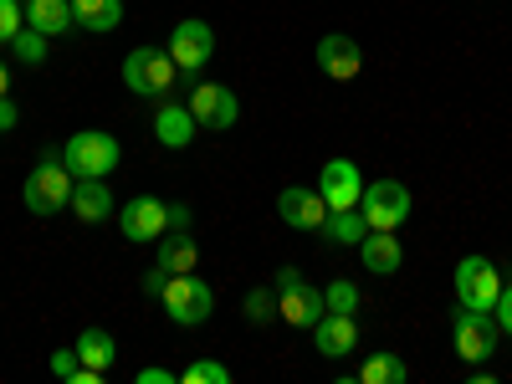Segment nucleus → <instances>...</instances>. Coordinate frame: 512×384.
<instances>
[{
	"label": "nucleus",
	"instance_id": "nucleus-1",
	"mask_svg": "<svg viewBox=\"0 0 512 384\" xmlns=\"http://www.w3.org/2000/svg\"><path fill=\"white\" fill-rule=\"evenodd\" d=\"M21 200H26L31 216H57V210H67V200H72V169L62 164V154L41 149L36 169L21 185Z\"/></svg>",
	"mask_w": 512,
	"mask_h": 384
},
{
	"label": "nucleus",
	"instance_id": "nucleus-2",
	"mask_svg": "<svg viewBox=\"0 0 512 384\" xmlns=\"http://www.w3.org/2000/svg\"><path fill=\"white\" fill-rule=\"evenodd\" d=\"M159 303H164V318L175 328H200L210 313H216V287H210L205 277H195V272H175L164 282Z\"/></svg>",
	"mask_w": 512,
	"mask_h": 384
},
{
	"label": "nucleus",
	"instance_id": "nucleus-3",
	"mask_svg": "<svg viewBox=\"0 0 512 384\" xmlns=\"http://www.w3.org/2000/svg\"><path fill=\"white\" fill-rule=\"evenodd\" d=\"M118 159H123V149L103 128H82V134H72L62 144V164L72 169V180H108L118 169Z\"/></svg>",
	"mask_w": 512,
	"mask_h": 384
},
{
	"label": "nucleus",
	"instance_id": "nucleus-4",
	"mask_svg": "<svg viewBox=\"0 0 512 384\" xmlns=\"http://www.w3.org/2000/svg\"><path fill=\"white\" fill-rule=\"evenodd\" d=\"M451 349L461 364H487L497 349H502V323L497 313H477V308H456V323H451Z\"/></svg>",
	"mask_w": 512,
	"mask_h": 384
},
{
	"label": "nucleus",
	"instance_id": "nucleus-5",
	"mask_svg": "<svg viewBox=\"0 0 512 384\" xmlns=\"http://www.w3.org/2000/svg\"><path fill=\"white\" fill-rule=\"evenodd\" d=\"M175 57L159 52V47H134L123 57V88L134 98H164L169 88H175Z\"/></svg>",
	"mask_w": 512,
	"mask_h": 384
},
{
	"label": "nucleus",
	"instance_id": "nucleus-6",
	"mask_svg": "<svg viewBox=\"0 0 512 384\" xmlns=\"http://www.w3.org/2000/svg\"><path fill=\"white\" fill-rule=\"evenodd\" d=\"M451 287H456V308H477V313H492L497 297H502V277L487 256H461L456 272H451Z\"/></svg>",
	"mask_w": 512,
	"mask_h": 384
},
{
	"label": "nucleus",
	"instance_id": "nucleus-7",
	"mask_svg": "<svg viewBox=\"0 0 512 384\" xmlns=\"http://www.w3.org/2000/svg\"><path fill=\"white\" fill-rule=\"evenodd\" d=\"M410 190L400 180H364V195H359V210L369 231H400L410 221Z\"/></svg>",
	"mask_w": 512,
	"mask_h": 384
},
{
	"label": "nucleus",
	"instance_id": "nucleus-8",
	"mask_svg": "<svg viewBox=\"0 0 512 384\" xmlns=\"http://www.w3.org/2000/svg\"><path fill=\"white\" fill-rule=\"evenodd\" d=\"M164 52L175 57V67L185 77H195V72H205L210 57H216V31H210V21H200V16H185L175 31H169V47Z\"/></svg>",
	"mask_w": 512,
	"mask_h": 384
},
{
	"label": "nucleus",
	"instance_id": "nucleus-9",
	"mask_svg": "<svg viewBox=\"0 0 512 384\" xmlns=\"http://www.w3.org/2000/svg\"><path fill=\"white\" fill-rule=\"evenodd\" d=\"M185 108L195 113V123L205 128V134H226V128H236V118H241V103H236V93L226 88V82H200Z\"/></svg>",
	"mask_w": 512,
	"mask_h": 384
},
{
	"label": "nucleus",
	"instance_id": "nucleus-10",
	"mask_svg": "<svg viewBox=\"0 0 512 384\" xmlns=\"http://www.w3.org/2000/svg\"><path fill=\"white\" fill-rule=\"evenodd\" d=\"M118 231H123V241H134V246L159 241L169 231V205L159 195H134V200L118 210Z\"/></svg>",
	"mask_w": 512,
	"mask_h": 384
},
{
	"label": "nucleus",
	"instance_id": "nucleus-11",
	"mask_svg": "<svg viewBox=\"0 0 512 384\" xmlns=\"http://www.w3.org/2000/svg\"><path fill=\"white\" fill-rule=\"evenodd\" d=\"M313 62H318V72L328 82H354L364 72V47H359L354 36H344V31H328L318 47H313Z\"/></svg>",
	"mask_w": 512,
	"mask_h": 384
},
{
	"label": "nucleus",
	"instance_id": "nucleus-12",
	"mask_svg": "<svg viewBox=\"0 0 512 384\" xmlns=\"http://www.w3.org/2000/svg\"><path fill=\"white\" fill-rule=\"evenodd\" d=\"M318 195L328 210H354L359 195H364V175H359V164L354 159H328L318 169Z\"/></svg>",
	"mask_w": 512,
	"mask_h": 384
},
{
	"label": "nucleus",
	"instance_id": "nucleus-13",
	"mask_svg": "<svg viewBox=\"0 0 512 384\" xmlns=\"http://www.w3.org/2000/svg\"><path fill=\"white\" fill-rule=\"evenodd\" d=\"M323 313H328L323 287H313L308 277H297V282L277 287V318H282V323H292V328H313Z\"/></svg>",
	"mask_w": 512,
	"mask_h": 384
},
{
	"label": "nucleus",
	"instance_id": "nucleus-14",
	"mask_svg": "<svg viewBox=\"0 0 512 384\" xmlns=\"http://www.w3.org/2000/svg\"><path fill=\"white\" fill-rule=\"evenodd\" d=\"M277 216H282L292 231H323V221H328V205H323L318 185H313V190H303V185H287V190L277 195Z\"/></svg>",
	"mask_w": 512,
	"mask_h": 384
},
{
	"label": "nucleus",
	"instance_id": "nucleus-15",
	"mask_svg": "<svg viewBox=\"0 0 512 384\" xmlns=\"http://www.w3.org/2000/svg\"><path fill=\"white\" fill-rule=\"evenodd\" d=\"M308 333H313V349H318L323 359H344V354L359 349V323H354V313H323Z\"/></svg>",
	"mask_w": 512,
	"mask_h": 384
},
{
	"label": "nucleus",
	"instance_id": "nucleus-16",
	"mask_svg": "<svg viewBox=\"0 0 512 384\" xmlns=\"http://www.w3.org/2000/svg\"><path fill=\"white\" fill-rule=\"evenodd\" d=\"M354 251H359L364 272H374V277H395V272L405 267V246H400L395 231H369Z\"/></svg>",
	"mask_w": 512,
	"mask_h": 384
},
{
	"label": "nucleus",
	"instance_id": "nucleus-17",
	"mask_svg": "<svg viewBox=\"0 0 512 384\" xmlns=\"http://www.w3.org/2000/svg\"><path fill=\"white\" fill-rule=\"evenodd\" d=\"M195 134H200V123H195V113L185 103H159L154 108V139L164 149H190Z\"/></svg>",
	"mask_w": 512,
	"mask_h": 384
},
{
	"label": "nucleus",
	"instance_id": "nucleus-18",
	"mask_svg": "<svg viewBox=\"0 0 512 384\" xmlns=\"http://www.w3.org/2000/svg\"><path fill=\"white\" fill-rule=\"evenodd\" d=\"M67 210L82 221V226H103L113 216V195H108V180H72V200Z\"/></svg>",
	"mask_w": 512,
	"mask_h": 384
},
{
	"label": "nucleus",
	"instance_id": "nucleus-19",
	"mask_svg": "<svg viewBox=\"0 0 512 384\" xmlns=\"http://www.w3.org/2000/svg\"><path fill=\"white\" fill-rule=\"evenodd\" d=\"M21 11H26V26L31 31H41V36H67L72 26H77V16H72V0H21Z\"/></svg>",
	"mask_w": 512,
	"mask_h": 384
},
{
	"label": "nucleus",
	"instance_id": "nucleus-20",
	"mask_svg": "<svg viewBox=\"0 0 512 384\" xmlns=\"http://www.w3.org/2000/svg\"><path fill=\"white\" fill-rule=\"evenodd\" d=\"M72 349H77L82 369H98V374H108V369L118 364V344H113V333H108V328H82Z\"/></svg>",
	"mask_w": 512,
	"mask_h": 384
},
{
	"label": "nucleus",
	"instance_id": "nucleus-21",
	"mask_svg": "<svg viewBox=\"0 0 512 384\" xmlns=\"http://www.w3.org/2000/svg\"><path fill=\"white\" fill-rule=\"evenodd\" d=\"M154 262L175 277V272H195V262H200V246H195V236L190 231H164L159 236V256Z\"/></svg>",
	"mask_w": 512,
	"mask_h": 384
},
{
	"label": "nucleus",
	"instance_id": "nucleus-22",
	"mask_svg": "<svg viewBox=\"0 0 512 384\" xmlns=\"http://www.w3.org/2000/svg\"><path fill=\"white\" fill-rule=\"evenodd\" d=\"M72 16L82 31H93V36H108L123 26V0H72Z\"/></svg>",
	"mask_w": 512,
	"mask_h": 384
},
{
	"label": "nucleus",
	"instance_id": "nucleus-23",
	"mask_svg": "<svg viewBox=\"0 0 512 384\" xmlns=\"http://www.w3.org/2000/svg\"><path fill=\"white\" fill-rule=\"evenodd\" d=\"M318 236L333 241V246H359V241L369 236V221H364L359 205H354V210H328V221H323Z\"/></svg>",
	"mask_w": 512,
	"mask_h": 384
},
{
	"label": "nucleus",
	"instance_id": "nucleus-24",
	"mask_svg": "<svg viewBox=\"0 0 512 384\" xmlns=\"http://www.w3.org/2000/svg\"><path fill=\"white\" fill-rule=\"evenodd\" d=\"M405 379H410V369L400 354H369L359 369V384H405Z\"/></svg>",
	"mask_w": 512,
	"mask_h": 384
},
{
	"label": "nucleus",
	"instance_id": "nucleus-25",
	"mask_svg": "<svg viewBox=\"0 0 512 384\" xmlns=\"http://www.w3.org/2000/svg\"><path fill=\"white\" fill-rule=\"evenodd\" d=\"M47 52H52V36H41V31H31V26H21V31L11 36V57H16L21 67H41V62H47Z\"/></svg>",
	"mask_w": 512,
	"mask_h": 384
},
{
	"label": "nucleus",
	"instance_id": "nucleus-26",
	"mask_svg": "<svg viewBox=\"0 0 512 384\" xmlns=\"http://www.w3.org/2000/svg\"><path fill=\"white\" fill-rule=\"evenodd\" d=\"M241 318L256 323V328L272 323V318H277V287H272V282H256V287L246 292V303H241Z\"/></svg>",
	"mask_w": 512,
	"mask_h": 384
},
{
	"label": "nucleus",
	"instance_id": "nucleus-27",
	"mask_svg": "<svg viewBox=\"0 0 512 384\" xmlns=\"http://www.w3.org/2000/svg\"><path fill=\"white\" fill-rule=\"evenodd\" d=\"M323 303H328V313H359L364 292H359V282L338 277V282H328V287H323Z\"/></svg>",
	"mask_w": 512,
	"mask_h": 384
},
{
	"label": "nucleus",
	"instance_id": "nucleus-28",
	"mask_svg": "<svg viewBox=\"0 0 512 384\" xmlns=\"http://www.w3.org/2000/svg\"><path fill=\"white\" fill-rule=\"evenodd\" d=\"M180 379H185V384H231V369H226L221 359H195V364H185Z\"/></svg>",
	"mask_w": 512,
	"mask_h": 384
},
{
	"label": "nucleus",
	"instance_id": "nucleus-29",
	"mask_svg": "<svg viewBox=\"0 0 512 384\" xmlns=\"http://www.w3.org/2000/svg\"><path fill=\"white\" fill-rule=\"evenodd\" d=\"M26 26V11L21 0H0V47H11V36Z\"/></svg>",
	"mask_w": 512,
	"mask_h": 384
},
{
	"label": "nucleus",
	"instance_id": "nucleus-30",
	"mask_svg": "<svg viewBox=\"0 0 512 384\" xmlns=\"http://www.w3.org/2000/svg\"><path fill=\"white\" fill-rule=\"evenodd\" d=\"M77 369H82L77 349H57V354H52V374H57V379H67V384H72V374H77Z\"/></svg>",
	"mask_w": 512,
	"mask_h": 384
},
{
	"label": "nucleus",
	"instance_id": "nucleus-31",
	"mask_svg": "<svg viewBox=\"0 0 512 384\" xmlns=\"http://www.w3.org/2000/svg\"><path fill=\"white\" fill-rule=\"evenodd\" d=\"M492 313H497V323H502V333L512 338V282L502 287V297H497V308H492Z\"/></svg>",
	"mask_w": 512,
	"mask_h": 384
},
{
	"label": "nucleus",
	"instance_id": "nucleus-32",
	"mask_svg": "<svg viewBox=\"0 0 512 384\" xmlns=\"http://www.w3.org/2000/svg\"><path fill=\"white\" fill-rule=\"evenodd\" d=\"M134 384H175V369L149 364V369H139V374H134Z\"/></svg>",
	"mask_w": 512,
	"mask_h": 384
},
{
	"label": "nucleus",
	"instance_id": "nucleus-33",
	"mask_svg": "<svg viewBox=\"0 0 512 384\" xmlns=\"http://www.w3.org/2000/svg\"><path fill=\"white\" fill-rule=\"evenodd\" d=\"M164 282H169V272H164V267L154 262V267L144 272V292H149V297H159V292H164Z\"/></svg>",
	"mask_w": 512,
	"mask_h": 384
},
{
	"label": "nucleus",
	"instance_id": "nucleus-34",
	"mask_svg": "<svg viewBox=\"0 0 512 384\" xmlns=\"http://www.w3.org/2000/svg\"><path fill=\"white\" fill-rule=\"evenodd\" d=\"M169 231H190V205L185 200L169 205Z\"/></svg>",
	"mask_w": 512,
	"mask_h": 384
},
{
	"label": "nucleus",
	"instance_id": "nucleus-35",
	"mask_svg": "<svg viewBox=\"0 0 512 384\" xmlns=\"http://www.w3.org/2000/svg\"><path fill=\"white\" fill-rule=\"evenodd\" d=\"M16 123H21V108H16L11 98H0V134H11Z\"/></svg>",
	"mask_w": 512,
	"mask_h": 384
},
{
	"label": "nucleus",
	"instance_id": "nucleus-36",
	"mask_svg": "<svg viewBox=\"0 0 512 384\" xmlns=\"http://www.w3.org/2000/svg\"><path fill=\"white\" fill-rule=\"evenodd\" d=\"M0 98H11V67L0 62Z\"/></svg>",
	"mask_w": 512,
	"mask_h": 384
}]
</instances>
